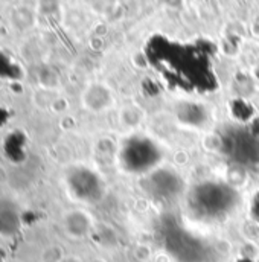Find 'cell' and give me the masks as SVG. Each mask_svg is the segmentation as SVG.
<instances>
[{"instance_id":"6da1fadb","label":"cell","mask_w":259,"mask_h":262,"mask_svg":"<svg viewBox=\"0 0 259 262\" xmlns=\"http://www.w3.org/2000/svg\"><path fill=\"white\" fill-rule=\"evenodd\" d=\"M101 179L85 166H75L70 168L66 174V188L69 195L76 201L82 203H93L101 194Z\"/></svg>"},{"instance_id":"7a4b0ae2","label":"cell","mask_w":259,"mask_h":262,"mask_svg":"<svg viewBox=\"0 0 259 262\" xmlns=\"http://www.w3.org/2000/svg\"><path fill=\"white\" fill-rule=\"evenodd\" d=\"M20 227L21 218L17 206L6 198H0V236L12 238L18 233Z\"/></svg>"},{"instance_id":"3957f363","label":"cell","mask_w":259,"mask_h":262,"mask_svg":"<svg viewBox=\"0 0 259 262\" xmlns=\"http://www.w3.org/2000/svg\"><path fill=\"white\" fill-rule=\"evenodd\" d=\"M63 226H64L66 233L70 236V238H75V239H81L84 236H87L93 227V221L90 218V215L84 210H79V209H75V210H70L64 215V220H63Z\"/></svg>"},{"instance_id":"277c9868","label":"cell","mask_w":259,"mask_h":262,"mask_svg":"<svg viewBox=\"0 0 259 262\" xmlns=\"http://www.w3.org/2000/svg\"><path fill=\"white\" fill-rule=\"evenodd\" d=\"M84 105L85 108L92 110V112H104L107 110L112 102H113V96H112V92L101 85V84H95V85H90L85 93H84Z\"/></svg>"}]
</instances>
